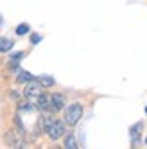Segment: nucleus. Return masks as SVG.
Segmentation results:
<instances>
[{"instance_id": "f257e3e1", "label": "nucleus", "mask_w": 147, "mask_h": 149, "mask_svg": "<svg viewBox=\"0 0 147 149\" xmlns=\"http://www.w3.org/2000/svg\"><path fill=\"white\" fill-rule=\"evenodd\" d=\"M83 117V106L79 102H72L68 108L65 110V124L68 126H76Z\"/></svg>"}, {"instance_id": "f03ea898", "label": "nucleus", "mask_w": 147, "mask_h": 149, "mask_svg": "<svg viewBox=\"0 0 147 149\" xmlns=\"http://www.w3.org/2000/svg\"><path fill=\"white\" fill-rule=\"evenodd\" d=\"M65 122H63V120H52V124L47 127V130H45V133L49 135V138H50V140H59V138L63 136V135H65Z\"/></svg>"}, {"instance_id": "7ed1b4c3", "label": "nucleus", "mask_w": 147, "mask_h": 149, "mask_svg": "<svg viewBox=\"0 0 147 149\" xmlns=\"http://www.w3.org/2000/svg\"><path fill=\"white\" fill-rule=\"evenodd\" d=\"M41 93H43V86H41L38 81H34V79H33V81H29V83H27V86L24 88V95H25L29 101H33V102L40 97Z\"/></svg>"}, {"instance_id": "20e7f679", "label": "nucleus", "mask_w": 147, "mask_h": 149, "mask_svg": "<svg viewBox=\"0 0 147 149\" xmlns=\"http://www.w3.org/2000/svg\"><path fill=\"white\" fill-rule=\"evenodd\" d=\"M65 95L63 93H52L50 97H49V108H52L54 111H59L65 108Z\"/></svg>"}, {"instance_id": "39448f33", "label": "nucleus", "mask_w": 147, "mask_h": 149, "mask_svg": "<svg viewBox=\"0 0 147 149\" xmlns=\"http://www.w3.org/2000/svg\"><path fill=\"white\" fill-rule=\"evenodd\" d=\"M6 144H7L9 147H15V149L25 147V146H24V142H22V138L18 136V133H16L15 130H9V131L6 133Z\"/></svg>"}, {"instance_id": "423d86ee", "label": "nucleus", "mask_w": 147, "mask_h": 149, "mask_svg": "<svg viewBox=\"0 0 147 149\" xmlns=\"http://www.w3.org/2000/svg\"><path fill=\"white\" fill-rule=\"evenodd\" d=\"M34 104H36V108H38V110H47V108H49V97L41 93L40 97L34 101Z\"/></svg>"}, {"instance_id": "0eeeda50", "label": "nucleus", "mask_w": 147, "mask_h": 149, "mask_svg": "<svg viewBox=\"0 0 147 149\" xmlns=\"http://www.w3.org/2000/svg\"><path fill=\"white\" fill-rule=\"evenodd\" d=\"M13 40H9V38H0V52H9L13 49Z\"/></svg>"}, {"instance_id": "6e6552de", "label": "nucleus", "mask_w": 147, "mask_h": 149, "mask_svg": "<svg viewBox=\"0 0 147 149\" xmlns=\"http://www.w3.org/2000/svg\"><path fill=\"white\" fill-rule=\"evenodd\" d=\"M38 83L41 84V86H43V88H50V86H54V79H52L50 76H40L38 77Z\"/></svg>"}, {"instance_id": "1a4fd4ad", "label": "nucleus", "mask_w": 147, "mask_h": 149, "mask_svg": "<svg viewBox=\"0 0 147 149\" xmlns=\"http://www.w3.org/2000/svg\"><path fill=\"white\" fill-rule=\"evenodd\" d=\"M65 147H67V149H77V147H79L74 135H68V136L65 138Z\"/></svg>"}, {"instance_id": "9d476101", "label": "nucleus", "mask_w": 147, "mask_h": 149, "mask_svg": "<svg viewBox=\"0 0 147 149\" xmlns=\"http://www.w3.org/2000/svg\"><path fill=\"white\" fill-rule=\"evenodd\" d=\"M16 79H18V83H29V81H33V76H31L29 72H24V70H22V72L18 74Z\"/></svg>"}, {"instance_id": "9b49d317", "label": "nucleus", "mask_w": 147, "mask_h": 149, "mask_svg": "<svg viewBox=\"0 0 147 149\" xmlns=\"http://www.w3.org/2000/svg\"><path fill=\"white\" fill-rule=\"evenodd\" d=\"M29 31H31V27H29L27 24H22V25H18V27H16V34H18V36H25Z\"/></svg>"}, {"instance_id": "f8f14e48", "label": "nucleus", "mask_w": 147, "mask_h": 149, "mask_svg": "<svg viewBox=\"0 0 147 149\" xmlns=\"http://www.w3.org/2000/svg\"><path fill=\"white\" fill-rule=\"evenodd\" d=\"M145 144H147V138H145Z\"/></svg>"}, {"instance_id": "ddd939ff", "label": "nucleus", "mask_w": 147, "mask_h": 149, "mask_svg": "<svg viewBox=\"0 0 147 149\" xmlns=\"http://www.w3.org/2000/svg\"><path fill=\"white\" fill-rule=\"evenodd\" d=\"M145 113H147V108H145Z\"/></svg>"}]
</instances>
